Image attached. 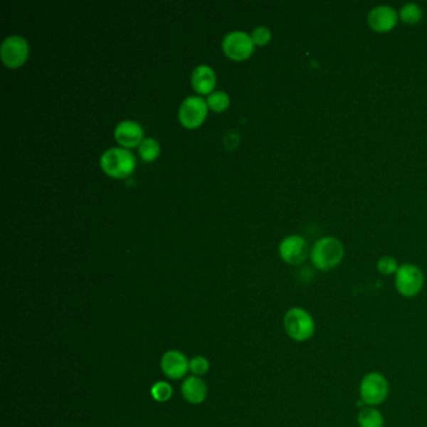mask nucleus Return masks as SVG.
<instances>
[{
    "label": "nucleus",
    "instance_id": "0eeeda50",
    "mask_svg": "<svg viewBox=\"0 0 427 427\" xmlns=\"http://www.w3.org/2000/svg\"><path fill=\"white\" fill-rule=\"evenodd\" d=\"M207 100L199 95H191L183 100L178 110V118L186 128L193 130L204 123L207 117Z\"/></svg>",
    "mask_w": 427,
    "mask_h": 427
},
{
    "label": "nucleus",
    "instance_id": "39448f33",
    "mask_svg": "<svg viewBox=\"0 0 427 427\" xmlns=\"http://www.w3.org/2000/svg\"><path fill=\"white\" fill-rule=\"evenodd\" d=\"M423 283L425 277L418 267L410 263L399 267L395 275V286L402 297H416L422 291Z\"/></svg>",
    "mask_w": 427,
    "mask_h": 427
},
{
    "label": "nucleus",
    "instance_id": "2eb2a0df",
    "mask_svg": "<svg viewBox=\"0 0 427 427\" xmlns=\"http://www.w3.org/2000/svg\"><path fill=\"white\" fill-rule=\"evenodd\" d=\"M359 427H384L385 418L377 407H362L357 413Z\"/></svg>",
    "mask_w": 427,
    "mask_h": 427
},
{
    "label": "nucleus",
    "instance_id": "f03ea898",
    "mask_svg": "<svg viewBox=\"0 0 427 427\" xmlns=\"http://www.w3.org/2000/svg\"><path fill=\"white\" fill-rule=\"evenodd\" d=\"M344 246L337 238L323 237L318 240L311 251L313 266L320 271H330L339 266L344 260Z\"/></svg>",
    "mask_w": 427,
    "mask_h": 427
},
{
    "label": "nucleus",
    "instance_id": "aec40b11",
    "mask_svg": "<svg viewBox=\"0 0 427 427\" xmlns=\"http://www.w3.org/2000/svg\"><path fill=\"white\" fill-rule=\"evenodd\" d=\"M399 267L400 266H399L397 260L394 257H390V255L381 257L379 262H377V271L380 272L381 275H386V276L396 275Z\"/></svg>",
    "mask_w": 427,
    "mask_h": 427
},
{
    "label": "nucleus",
    "instance_id": "ddd939ff",
    "mask_svg": "<svg viewBox=\"0 0 427 427\" xmlns=\"http://www.w3.org/2000/svg\"><path fill=\"white\" fill-rule=\"evenodd\" d=\"M182 395L186 401L192 404V405H199L206 400L207 397V385L199 376H189L186 380L183 381Z\"/></svg>",
    "mask_w": 427,
    "mask_h": 427
},
{
    "label": "nucleus",
    "instance_id": "20e7f679",
    "mask_svg": "<svg viewBox=\"0 0 427 427\" xmlns=\"http://www.w3.org/2000/svg\"><path fill=\"white\" fill-rule=\"evenodd\" d=\"M359 400L366 406H380L387 400L390 394V384L386 376L372 371L366 374L359 382Z\"/></svg>",
    "mask_w": 427,
    "mask_h": 427
},
{
    "label": "nucleus",
    "instance_id": "f257e3e1",
    "mask_svg": "<svg viewBox=\"0 0 427 427\" xmlns=\"http://www.w3.org/2000/svg\"><path fill=\"white\" fill-rule=\"evenodd\" d=\"M287 336L296 342H306L316 334V322L312 315L302 307H292L283 317Z\"/></svg>",
    "mask_w": 427,
    "mask_h": 427
},
{
    "label": "nucleus",
    "instance_id": "7ed1b4c3",
    "mask_svg": "<svg viewBox=\"0 0 427 427\" xmlns=\"http://www.w3.org/2000/svg\"><path fill=\"white\" fill-rule=\"evenodd\" d=\"M100 167L113 178H127L136 168V157L123 147L110 148L100 157Z\"/></svg>",
    "mask_w": 427,
    "mask_h": 427
},
{
    "label": "nucleus",
    "instance_id": "a211bd4d",
    "mask_svg": "<svg viewBox=\"0 0 427 427\" xmlns=\"http://www.w3.org/2000/svg\"><path fill=\"white\" fill-rule=\"evenodd\" d=\"M173 395L172 386L166 381H158L151 387V396L157 402H167Z\"/></svg>",
    "mask_w": 427,
    "mask_h": 427
},
{
    "label": "nucleus",
    "instance_id": "9b49d317",
    "mask_svg": "<svg viewBox=\"0 0 427 427\" xmlns=\"http://www.w3.org/2000/svg\"><path fill=\"white\" fill-rule=\"evenodd\" d=\"M399 14L389 6H376L367 16L369 26L377 33L390 31L396 26Z\"/></svg>",
    "mask_w": 427,
    "mask_h": 427
},
{
    "label": "nucleus",
    "instance_id": "1a4fd4ad",
    "mask_svg": "<svg viewBox=\"0 0 427 427\" xmlns=\"http://www.w3.org/2000/svg\"><path fill=\"white\" fill-rule=\"evenodd\" d=\"M278 251H280L282 260L288 265L296 266V265L302 263L307 257V242L301 236H288L282 241Z\"/></svg>",
    "mask_w": 427,
    "mask_h": 427
},
{
    "label": "nucleus",
    "instance_id": "f3484780",
    "mask_svg": "<svg viewBox=\"0 0 427 427\" xmlns=\"http://www.w3.org/2000/svg\"><path fill=\"white\" fill-rule=\"evenodd\" d=\"M207 105L214 112H223L229 107V95L222 90H216L209 94L207 98Z\"/></svg>",
    "mask_w": 427,
    "mask_h": 427
},
{
    "label": "nucleus",
    "instance_id": "f8f14e48",
    "mask_svg": "<svg viewBox=\"0 0 427 427\" xmlns=\"http://www.w3.org/2000/svg\"><path fill=\"white\" fill-rule=\"evenodd\" d=\"M115 141L123 148L139 147L143 138V130L141 125L135 120H122L117 125L115 130Z\"/></svg>",
    "mask_w": 427,
    "mask_h": 427
},
{
    "label": "nucleus",
    "instance_id": "4468645a",
    "mask_svg": "<svg viewBox=\"0 0 427 427\" xmlns=\"http://www.w3.org/2000/svg\"><path fill=\"white\" fill-rule=\"evenodd\" d=\"M193 88L199 94H211L216 87V74L209 65H199L191 77Z\"/></svg>",
    "mask_w": 427,
    "mask_h": 427
},
{
    "label": "nucleus",
    "instance_id": "412c9836",
    "mask_svg": "<svg viewBox=\"0 0 427 427\" xmlns=\"http://www.w3.org/2000/svg\"><path fill=\"white\" fill-rule=\"evenodd\" d=\"M189 371L194 376H204L209 371V361L204 356H194L189 361Z\"/></svg>",
    "mask_w": 427,
    "mask_h": 427
},
{
    "label": "nucleus",
    "instance_id": "6ab92c4d",
    "mask_svg": "<svg viewBox=\"0 0 427 427\" xmlns=\"http://www.w3.org/2000/svg\"><path fill=\"white\" fill-rule=\"evenodd\" d=\"M400 18L406 24H416L422 19V9L415 3H408L402 6Z\"/></svg>",
    "mask_w": 427,
    "mask_h": 427
},
{
    "label": "nucleus",
    "instance_id": "6e6552de",
    "mask_svg": "<svg viewBox=\"0 0 427 427\" xmlns=\"http://www.w3.org/2000/svg\"><path fill=\"white\" fill-rule=\"evenodd\" d=\"M1 60L9 68H19L28 59L29 46L21 36H11L6 38L0 48Z\"/></svg>",
    "mask_w": 427,
    "mask_h": 427
},
{
    "label": "nucleus",
    "instance_id": "423d86ee",
    "mask_svg": "<svg viewBox=\"0 0 427 427\" xmlns=\"http://www.w3.org/2000/svg\"><path fill=\"white\" fill-rule=\"evenodd\" d=\"M222 49L229 59L241 62L252 56V53L255 51V43L252 41L250 34H247L245 31H231L223 38Z\"/></svg>",
    "mask_w": 427,
    "mask_h": 427
},
{
    "label": "nucleus",
    "instance_id": "4be33fe9",
    "mask_svg": "<svg viewBox=\"0 0 427 427\" xmlns=\"http://www.w3.org/2000/svg\"><path fill=\"white\" fill-rule=\"evenodd\" d=\"M271 31L266 26H257L251 34V38L255 46H266L271 41Z\"/></svg>",
    "mask_w": 427,
    "mask_h": 427
},
{
    "label": "nucleus",
    "instance_id": "dca6fc26",
    "mask_svg": "<svg viewBox=\"0 0 427 427\" xmlns=\"http://www.w3.org/2000/svg\"><path fill=\"white\" fill-rule=\"evenodd\" d=\"M138 148L139 156L144 162L156 161L161 153V146L154 138H144Z\"/></svg>",
    "mask_w": 427,
    "mask_h": 427
},
{
    "label": "nucleus",
    "instance_id": "9d476101",
    "mask_svg": "<svg viewBox=\"0 0 427 427\" xmlns=\"http://www.w3.org/2000/svg\"><path fill=\"white\" fill-rule=\"evenodd\" d=\"M161 369L171 380H181L189 371V361L181 351L171 349L162 356Z\"/></svg>",
    "mask_w": 427,
    "mask_h": 427
}]
</instances>
